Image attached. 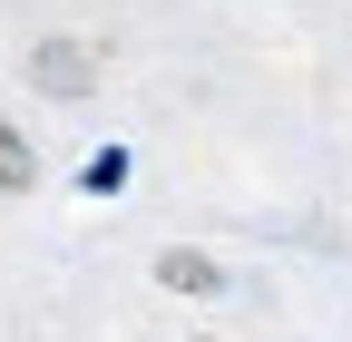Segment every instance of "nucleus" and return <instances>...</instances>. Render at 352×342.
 I'll list each match as a JSON object with an SVG mask.
<instances>
[{"instance_id":"3","label":"nucleus","mask_w":352,"mask_h":342,"mask_svg":"<svg viewBox=\"0 0 352 342\" xmlns=\"http://www.w3.org/2000/svg\"><path fill=\"white\" fill-rule=\"evenodd\" d=\"M30 176H39V157H30V137H20V127L0 117V196H20Z\"/></svg>"},{"instance_id":"1","label":"nucleus","mask_w":352,"mask_h":342,"mask_svg":"<svg viewBox=\"0 0 352 342\" xmlns=\"http://www.w3.org/2000/svg\"><path fill=\"white\" fill-rule=\"evenodd\" d=\"M30 78L59 89V98H78L88 78H98V49H88V39H39V49H30Z\"/></svg>"},{"instance_id":"2","label":"nucleus","mask_w":352,"mask_h":342,"mask_svg":"<svg viewBox=\"0 0 352 342\" xmlns=\"http://www.w3.org/2000/svg\"><path fill=\"white\" fill-rule=\"evenodd\" d=\"M157 284H176V293H215L226 274H215V264H206L196 244H176V254H157Z\"/></svg>"},{"instance_id":"4","label":"nucleus","mask_w":352,"mask_h":342,"mask_svg":"<svg viewBox=\"0 0 352 342\" xmlns=\"http://www.w3.org/2000/svg\"><path fill=\"white\" fill-rule=\"evenodd\" d=\"M88 196H118L127 186V147H98V157H88V176H78Z\"/></svg>"}]
</instances>
